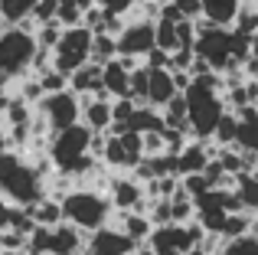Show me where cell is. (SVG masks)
<instances>
[{"mask_svg":"<svg viewBox=\"0 0 258 255\" xmlns=\"http://www.w3.org/2000/svg\"><path fill=\"white\" fill-rule=\"evenodd\" d=\"M138 59L131 56H114L111 62H105V76H101V85L111 98H131V72L138 69Z\"/></svg>","mask_w":258,"mask_h":255,"instance_id":"obj_10","label":"cell"},{"mask_svg":"<svg viewBox=\"0 0 258 255\" xmlns=\"http://www.w3.org/2000/svg\"><path fill=\"white\" fill-rule=\"evenodd\" d=\"M239 7H242V0H203V17L213 20V23L232 26Z\"/></svg>","mask_w":258,"mask_h":255,"instance_id":"obj_17","label":"cell"},{"mask_svg":"<svg viewBox=\"0 0 258 255\" xmlns=\"http://www.w3.org/2000/svg\"><path fill=\"white\" fill-rule=\"evenodd\" d=\"M10 210H13V203L4 197V193H0V229H7V226H10Z\"/></svg>","mask_w":258,"mask_h":255,"instance_id":"obj_34","label":"cell"},{"mask_svg":"<svg viewBox=\"0 0 258 255\" xmlns=\"http://www.w3.org/2000/svg\"><path fill=\"white\" fill-rule=\"evenodd\" d=\"M39 85H43L46 95H49V92H62V89H69V76L59 72L56 66H52V69H46L43 76H39Z\"/></svg>","mask_w":258,"mask_h":255,"instance_id":"obj_28","label":"cell"},{"mask_svg":"<svg viewBox=\"0 0 258 255\" xmlns=\"http://www.w3.org/2000/svg\"><path fill=\"white\" fill-rule=\"evenodd\" d=\"M196 62V46H180L170 52V69L173 72H189Z\"/></svg>","mask_w":258,"mask_h":255,"instance_id":"obj_27","label":"cell"},{"mask_svg":"<svg viewBox=\"0 0 258 255\" xmlns=\"http://www.w3.org/2000/svg\"><path fill=\"white\" fill-rule=\"evenodd\" d=\"M105 10H111V13H127V10H134V7L141 4V0H98Z\"/></svg>","mask_w":258,"mask_h":255,"instance_id":"obj_33","label":"cell"},{"mask_svg":"<svg viewBox=\"0 0 258 255\" xmlns=\"http://www.w3.org/2000/svg\"><path fill=\"white\" fill-rule=\"evenodd\" d=\"M108 197H111L114 210H144L147 213V186L134 173L114 177L111 186H108Z\"/></svg>","mask_w":258,"mask_h":255,"instance_id":"obj_9","label":"cell"},{"mask_svg":"<svg viewBox=\"0 0 258 255\" xmlns=\"http://www.w3.org/2000/svg\"><path fill=\"white\" fill-rule=\"evenodd\" d=\"M4 26H7V23H4V17H0V30H4Z\"/></svg>","mask_w":258,"mask_h":255,"instance_id":"obj_39","label":"cell"},{"mask_svg":"<svg viewBox=\"0 0 258 255\" xmlns=\"http://www.w3.org/2000/svg\"><path fill=\"white\" fill-rule=\"evenodd\" d=\"M219 255H258V239L252 236V232H245V236H235V239H226Z\"/></svg>","mask_w":258,"mask_h":255,"instance_id":"obj_24","label":"cell"},{"mask_svg":"<svg viewBox=\"0 0 258 255\" xmlns=\"http://www.w3.org/2000/svg\"><path fill=\"white\" fill-rule=\"evenodd\" d=\"M151 69V66H147ZM176 82H173V72L170 69H151V92H147V105L154 108H164L167 102L176 95Z\"/></svg>","mask_w":258,"mask_h":255,"instance_id":"obj_13","label":"cell"},{"mask_svg":"<svg viewBox=\"0 0 258 255\" xmlns=\"http://www.w3.org/2000/svg\"><path fill=\"white\" fill-rule=\"evenodd\" d=\"M147 92H151V69L147 66H138L131 72V98L138 105H147Z\"/></svg>","mask_w":258,"mask_h":255,"instance_id":"obj_25","label":"cell"},{"mask_svg":"<svg viewBox=\"0 0 258 255\" xmlns=\"http://www.w3.org/2000/svg\"><path fill=\"white\" fill-rule=\"evenodd\" d=\"M239 115V131H235V147L245 154H258V105H245Z\"/></svg>","mask_w":258,"mask_h":255,"instance_id":"obj_12","label":"cell"},{"mask_svg":"<svg viewBox=\"0 0 258 255\" xmlns=\"http://www.w3.org/2000/svg\"><path fill=\"white\" fill-rule=\"evenodd\" d=\"M92 138L95 131L85 121H76L62 131H52L49 138V164H56L59 173L66 177H88V173L98 167V157L92 154Z\"/></svg>","mask_w":258,"mask_h":255,"instance_id":"obj_1","label":"cell"},{"mask_svg":"<svg viewBox=\"0 0 258 255\" xmlns=\"http://www.w3.org/2000/svg\"><path fill=\"white\" fill-rule=\"evenodd\" d=\"M118 56V36H114V33H95V39H92V59L95 62H111V59Z\"/></svg>","mask_w":258,"mask_h":255,"instance_id":"obj_21","label":"cell"},{"mask_svg":"<svg viewBox=\"0 0 258 255\" xmlns=\"http://www.w3.org/2000/svg\"><path fill=\"white\" fill-rule=\"evenodd\" d=\"M157 46H160V49H167V52L180 49V33H176V20H167V17H160V20H157Z\"/></svg>","mask_w":258,"mask_h":255,"instance_id":"obj_23","label":"cell"},{"mask_svg":"<svg viewBox=\"0 0 258 255\" xmlns=\"http://www.w3.org/2000/svg\"><path fill=\"white\" fill-rule=\"evenodd\" d=\"M127 128L147 134V131H164L167 121H164V111H160V108H154V105H138L134 115H131V121H127ZM127 128H124V131H127Z\"/></svg>","mask_w":258,"mask_h":255,"instance_id":"obj_15","label":"cell"},{"mask_svg":"<svg viewBox=\"0 0 258 255\" xmlns=\"http://www.w3.org/2000/svg\"><path fill=\"white\" fill-rule=\"evenodd\" d=\"M82 98V121L92 131H111L114 124V98H98V95H79Z\"/></svg>","mask_w":258,"mask_h":255,"instance_id":"obj_11","label":"cell"},{"mask_svg":"<svg viewBox=\"0 0 258 255\" xmlns=\"http://www.w3.org/2000/svg\"><path fill=\"white\" fill-rule=\"evenodd\" d=\"M62 210H66V223L79 226L82 232H95V229H101V226H108V216H111L114 203H111V197H105L101 190L72 186L62 197Z\"/></svg>","mask_w":258,"mask_h":255,"instance_id":"obj_2","label":"cell"},{"mask_svg":"<svg viewBox=\"0 0 258 255\" xmlns=\"http://www.w3.org/2000/svg\"><path fill=\"white\" fill-rule=\"evenodd\" d=\"M203 236H206V229L196 219L193 223H167V226H154L147 245L157 255H186L193 245L203 242Z\"/></svg>","mask_w":258,"mask_h":255,"instance_id":"obj_5","label":"cell"},{"mask_svg":"<svg viewBox=\"0 0 258 255\" xmlns=\"http://www.w3.org/2000/svg\"><path fill=\"white\" fill-rule=\"evenodd\" d=\"M0 255H33L30 249H10V252H0Z\"/></svg>","mask_w":258,"mask_h":255,"instance_id":"obj_36","label":"cell"},{"mask_svg":"<svg viewBox=\"0 0 258 255\" xmlns=\"http://www.w3.org/2000/svg\"><path fill=\"white\" fill-rule=\"evenodd\" d=\"M114 226H121V229H124L138 245L147 242L151 232H154V223H151V216H147L144 210H118V223H114Z\"/></svg>","mask_w":258,"mask_h":255,"instance_id":"obj_14","label":"cell"},{"mask_svg":"<svg viewBox=\"0 0 258 255\" xmlns=\"http://www.w3.org/2000/svg\"><path fill=\"white\" fill-rule=\"evenodd\" d=\"M252 52H255V56H258V33H255V36H252Z\"/></svg>","mask_w":258,"mask_h":255,"instance_id":"obj_38","label":"cell"},{"mask_svg":"<svg viewBox=\"0 0 258 255\" xmlns=\"http://www.w3.org/2000/svg\"><path fill=\"white\" fill-rule=\"evenodd\" d=\"M39 43H36V30L30 26H4L0 30V76L7 79H20L33 69V56H36Z\"/></svg>","mask_w":258,"mask_h":255,"instance_id":"obj_3","label":"cell"},{"mask_svg":"<svg viewBox=\"0 0 258 255\" xmlns=\"http://www.w3.org/2000/svg\"><path fill=\"white\" fill-rule=\"evenodd\" d=\"M39 0H0V17H4L7 26L13 23H23V20L33 17V7H36Z\"/></svg>","mask_w":258,"mask_h":255,"instance_id":"obj_20","label":"cell"},{"mask_svg":"<svg viewBox=\"0 0 258 255\" xmlns=\"http://www.w3.org/2000/svg\"><path fill=\"white\" fill-rule=\"evenodd\" d=\"M85 249L92 255H131L138 249V242H134L121 226H101V229L88 232Z\"/></svg>","mask_w":258,"mask_h":255,"instance_id":"obj_8","label":"cell"},{"mask_svg":"<svg viewBox=\"0 0 258 255\" xmlns=\"http://www.w3.org/2000/svg\"><path fill=\"white\" fill-rule=\"evenodd\" d=\"M36 111L46 118L49 131H62V128L82 121V98H79L72 89L49 92V95H43V102L36 105Z\"/></svg>","mask_w":258,"mask_h":255,"instance_id":"obj_6","label":"cell"},{"mask_svg":"<svg viewBox=\"0 0 258 255\" xmlns=\"http://www.w3.org/2000/svg\"><path fill=\"white\" fill-rule=\"evenodd\" d=\"M235 131H239V115L229 108L226 115L219 118V124H216V131H213L209 141H216L219 147H235Z\"/></svg>","mask_w":258,"mask_h":255,"instance_id":"obj_22","label":"cell"},{"mask_svg":"<svg viewBox=\"0 0 258 255\" xmlns=\"http://www.w3.org/2000/svg\"><path fill=\"white\" fill-rule=\"evenodd\" d=\"M62 30H66V26L59 23V20H49V23H39V26H36V43L43 46V49H56V43L62 39Z\"/></svg>","mask_w":258,"mask_h":255,"instance_id":"obj_26","label":"cell"},{"mask_svg":"<svg viewBox=\"0 0 258 255\" xmlns=\"http://www.w3.org/2000/svg\"><path fill=\"white\" fill-rule=\"evenodd\" d=\"M235 193H239L242 206H245L248 213H258V173L255 170L235 173Z\"/></svg>","mask_w":258,"mask_h":255,"instance_id":"obj_19","label":"cell"},{"mask_svg":"<svg viewBox=\"0 0 258 255\" xmlns=\"http://www.w3.org/2000/svg\"><path fill=\"white\" fill-rule=\"evenodd\" d=\"M76 4H79V7H82V10H92V7H95V4H98V0H76Z\"/></svg>","mask_w":258,"mask_h":255,"instance_id":"obj_35","label":"cell"},{"mask_svg":"<svg viewBox=\"0 0 258 255\" xmlns=\"http://www.w3.org/2000/svg\"><path fill=\"white\" fill-rule=\"evenodd\" d=\"M56 13H59V0H39L36 7H33V23H49V20H56Z\"/></svg>","mask_w":258,"mask_h":255,"instance_id":"obj_30","label":"cell"},{"mask_svg":"<svg viewBox=\"0 0 258 255\" xmlns=\"http://www.w3.org/2000/svg\"><path fill=\"white\" fill-rule=\"evenodd\" d=\"M160 111H164L167 128H180V131H189V105H186V95H183V92H176V95H173ZM189 134H193V131H189Z\"/></svg>","mask_w":258,"mask_h":255,"instance_id":"obj_18","label":"cell"},{"mask_svg":"<svg viewBox=\"0 0 258 255\" xmlns=\"http://www.w3.org/2000/svg\"><path fill=\"white\" fill-rule=\"evenodd\" d=\"M180 183H183V190L189 193V197H200V193H206V190H213V183H209V177L206 173H186V177H180Z\"/></svg>","mask_w":258,"mask_h":255,"instance_id":"obj_29","label":"cell"},{"mask_svg":"<svg viewBox=\"0 0 258 255\" xmlns=\"http://www.w3.org/2000/svg\"><path fill=\"white\" fill-rule=\"evenodd\" d=\"M30 213H33V219H36L39 226H59V223H66L62 200H59V197H49V193H46L39 203H33Z\"/></svg>","mask_w":258,"mask_h":255,"instance_id":"obj_16","label":"cell"},{"mask_svg":"<svg viewBox=\"0 0 258 255\" xmlns=\"http://www.w3.org/2000/svg\"><path fill=\"white\" fill-rule=\"evenodd\" d=\"M92 39H95L92 26H85V23L66 26L62 39H59L56 49H52V66H56L59 72H66V76L82 69L85 62H92Z\"/></svg>","mask_w":258,"mask_h":255,"instance_id":"obj_4","label":"cell"},{"mask_svg":"<svg viewBox=\"0 0 258 255\" xmlns=\"http://www.w3.org/2000/svg\"><path fill=\"white\" fill-rule=\"evenodd\" d=\"M147 66H151V69H170V52L154 46V49L147 52Z\"/></svg>","mask_w":258,"mask_h":255,"instance_id":"obj_32","label":"cell"},{"mask_svg":"<svg viewBox=\"0 0 258 255\" xmlns=\"http://www.w3.org/2000/svg\"><path fill=\"white\" fill-rule=\"evenodd\" d=\"M248 232H252V236L258 239V216H252V226H248Z\"/></svg>","mask_w":258,"mask_h":255,"instance_id":"obj_37","label":"cell"},{"mask_svg":"<svg viewBox=\"0 0 258 255\" xmlns=\"http://www.w3.org/2000/svg\"><path fill=\"white\" fill-rule=\"evenodd\" d=\"M20 160H23L20 154H13V151H0V186H4V183H7V177H10V173L20 167Z\"/></svg>","mask_w":258,"mask_h":255,"instance_id":"obj_31","label":"cell"},{"mask_svg":"<svg viewBox=\"0 0 258 255\" xmlns=\"http://www.w3.org/2000/svg\"><path fill=\"white\" fill-rule=\"evenodd\" d=\"M157 46V20L151 17H138L127 20L118 33V56H131V59H147V52Z\"/></svg>","mask_w":258,"mask_h":255,"instance_id":"obj_7","label":"cell"}]
</instances>
